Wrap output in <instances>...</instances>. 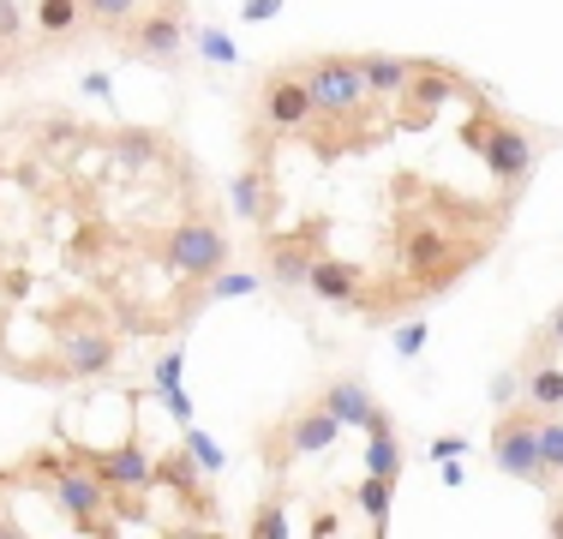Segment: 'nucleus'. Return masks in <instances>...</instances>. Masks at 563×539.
Returning a JSON list of instances; mask_svg holds the SVG:
<instances>
[{"instance_id":"1","label":"nucleus","mask_w":563,"mask_h":539,"mask_svg":"<svg viewBox=\"0 0 563 539\" xmlns=\"http://www.w3.org/2000/svg\"><path fill=\"white\" fill-rule=\"evenodd\" d=\"M336 438H342V420L312 402V408H294V414H282L276 426H264L258 431V455H264L271 474H288L294 462H306V455L336 450Z\"/></svg>"},{"instance_id":"2","label":"nucleus","mask_w":563,"mask_h":539,"mask_svg":"<svg viewBox=\"0 0 563 539\" xmlns=\"http://www.w3.org/2000/svg\"><path fill=\"white\" fill-rule=\"evenodd\" d=\"M492 462H498V474L521 480V485H552L540 468V408L509 402L504 420L492 426Z\"/></svg>"},{"instance_id":"3","label":"nucleus","mask_w":563,"mask_h":539,"mask_svg":"<svg viewBox=\"0 0 563 539\" xmlns=\"http://www.w3.org/2000/svg\"><path fill=\"white\" fill-rule=\"evenodd\" d=\"M114 43L132 54V61L168 66L186 43V0H151V12H132L114 31Z\"/></svg>"},{"instance_id":"4","label":"nucleus","mask_w":563,"mask_h":539,"mask_svg":"<svg viewBox=\"0 0 563 539\" xmlns=\"http://www.w3.org/2000/svg\"><path fill=\"white\" fill-rule=\"evenodd\" d=\"M300 73H306V90H312V108L330 120L372 102L366 78H360V54H312V61H300Z\"/></svg>"},{"instance_id":"5","label":"nucleus","mask_w":563,"mask_h":539,"mask_svg":"<svg viewBox=\"0 0 563 539\" xmlns=\"http://www.w3.org/2000/svg\"><path fill=\"white\" fill-rule=\"evenodd\" d=\"M163 258H168V270H180L186 282H198V288H205V282L228 264V234L210 222V216H186V222L168 228Z\"/></svg>"},{"instance_id":"6","label":"nucleus","mask_w":563,"mask_h":539,"mask_svg":"<svg viewBox=\"0 0 563 539\" xmlns=\"http://www.w3.org/2000/svg\"><path fill=\"white\" fill-rule=\"evenodd\" d=\"M450 97H474V85H467L462 66H450V61H413V78H408V90L396 97V108H401V120H408V127H432L438 108H444Z\"/></svg>"},{"instance_id":"7","label":"nucleus","mask_w":563,"mask_h":539,"mask_svg":"<svg viewBox=\"0 0 563 539\" xmlns=\"http://www.w3.org/2000/svg\"><path fill=\"white\" fill-rule=\"evenodd\" d=\"M55 360H60L66 384H73V377H102V372H114L120 342H114V330H102L97 318H66L60 336H55Z\"/></svg>"},{"instance_id":"8","label":"nucleus","mask_w":563,"mask_h":539,"mask_svg":"<svg viewBox=\"0 0 563 539\" xmlns=\"http://www.w3.org/2000/svg\"><path fill=\"white\" fill-rule=\"evenodd\" d=\"M533 156H540V151H533V132L521 127V120H509V114L492 120V139H486V156H479V162H486V174L504 186V198H516L521 186H528Z\"/></svg>"},{"instance_id":"9","label":"nucleus","mask_w":563,"mask_h":539,"mask_svg":"<svg viewBox=\"0 0 563 539\" xmlns=\"http://www.w3.org/2000/svg\"><path fill=\"white\" fill-rule=\"evenodd\" d=\"M312 114L318 108H312V90H306L300 66H276V73L258 85V127H271L276 139L282 132H300Z\"/></svg>"},{"instance_id":"10","label":"nucleus","mask_w":563,"mask_h":539,"mask_svg":"<svg viewBox=\"0 0 563 539\" xmlns=\"http://www.w3.org/2000/svg\"><path fill=\"white\" fill-rule=\"evenodd\" d=\"M318 240H324L318 228H288V234H271V228H264V276H271L276 288H306Z\"/></svg>"},{"instance_id":"11","label":"nucleus","mask_w":563,"mask_h":539,"mask_svg":"<svg viewBox=\"0 0 563 539\" xmlns=\"http://www.w3.org/2000/svg\"><path fill=\"white\" fill-rule=\"evenodd\" d=\"M85 462L102 474L109 492H151L156 485V462L139 450V443H120V450H85Z\"/></svg>"},{"instance_id":"12","label":"nucleus","mask_w":563,"mask_h":539,"mask_svg":"<svg viewBox=\"0 0 563 539\" xmlns=\"http://www.w3.org/2000/svg\"><path fill=\"white\" fill-rule=\"evenodd\" d=\"M318 408H330L342 426H360V431H372V426L390 420V414H384V402L372 396L360 377H330V384L318 389Z\"/></svg>"},{"instance_id":"13","label":"nucleus","mask_w":563,"mask_h":539,"mask_svg":"<svg viewBox=\"0 0 563 539\" xmlns=\"http://www.w3.org/2000/svg\"><path fill=\"white\" fill-rule=\"evenodd\" d=\"M228 205H234L240 222H258V228H271V216H276V174L264 168V162H252V168H240L234 180H228Z\"/></svg>"},{"instance_id":"14","label":"nucleus","mask_w":563,"mask_h":539,"mask_svg":"<svg viewBox=\"0 0 563 539\" xmlns=\"http://www.w3.org/2000/svg\"><path fill=\"white\" fill-rule=\"evenodd\" d=\"M306 288H312L318 300L347 306V312H354L360 294H366V270H354L347 258H330V252H318V258H312V276H306Z\"/></svg>"},{"instance_id":"15","label":"nucleus","mask_w":563,"mask_h":539,"mask_svg":"<svg viewBox=\"0 0 563 539\" xmlns=\"http://www.w3.org/2000/svg\"><path fill=\"white\" fill-rule=\"evenodd\" d=\"M102 144H109V156L120 162V174H144L151 162L174 156V144L151 127H114V132H102Z\"/></svg>"},{"instance_id":"16","label":"nucleus","mask_w":563,"mask_h":539,"mask_svg":"<svg viewBox=\"0 0 563 539\" xmlns=\"http://www.w3.org/2000/svg\"><path fill=\"white\" fill-rule=\"evenodd\" d=\"M85 0H36V43L43 48H66L78 43V31H85Z\"/></svg>"},{"instance_id":"17","label":"nucleus","mask_w":563,"mask_h":539,"mask_svg":"<svg viewBox=\"0 0 563 539\" xmlns=\"http://www.w3.org/2000/svg\"><path fill=\"white\" fill-rule=\"evenodd\" d=\"M360 78H366L372 102H396L413 78V54H360Z\"/></svg>"},{"instance_id":"18","label":"nucleus","mask_w":563,"mask_h":539,"mask_svg":"<svg viewBox=\"0 0 563 539\" xmlns=\"http://www.w3.org/2000/svg\"><path fill=\"white\" fill-rule=\"evenodd\" d=\"M521 402L540 414H558L563 408V360H540L533 372H521Z\"/></svg>"},{"instance_id":"19","label":"nucleus","mask_w":563,"mask_h":539,"mask_svg":"<svg viewBox=\"0 0 563 539\" xmlns=\"http://www.w3.org/2000/svg\"><path fill=\"white\" fill-rule=\"evenodd\" d=\"M366 474H384V480L401 474V438H396L390 420L366 431Z\"/></svg>"},{"instance_id":"20","label":"nucleus","mask_w":563,"mask_h":539,"mask_svg":"<svg viewBox=\"0 0 563 539\" xmlns=\"http://www.w3.org/2000/svg\"><path fill=\"white\" fill-rule=\"evenodd\" d=\"M390 492H396V480H384V474H366V485L354 492V504L366 509V521H372L378 534L390 528Z\"/></svg>"},{"instance_id":"21","label":"nucleus","mask_w":563,"mask_h":539,"mask_svg":"<svg viewBox=\"0 0 563 539\" xmlns=\"http://www.w3.org/2000/svg\"><path fill=\"white\" fill-rule=\"evenodd\" d=\"M264 276H252V270H217V276L205 282V300H246V294H258Z\"/></svg>"},{"instance_id":"22","label":"nucleus","mask_w":563,"mask_h":539,"mask_svg":"<svg viewBox=\"0 0 563 539\" xmlns=\"http://www.w3.org/2000/svg\"><path fill=\"white\" fill-rule=\"evenodd\" d=\"M180 450H186V455H192V462H198V468H205V474H222V468H228V455H222V443H217V438H210V431H198L192 420H186V426H180Z\"/></svg>"},{"instance_id":"23","label":"nucleus","mask_w":563,"mask_h":539,"mask_svg":"<svg viewBox=\"0 0 563 539\" xmlns=\"http://www.w3.org/2000/svg\"><path fill=\"white\" fill-rule=\"evenodd\" d=\"M540 468H545V480H563V420L558 414H540Z\"/></svg>"},{"instance_id":"24","label":"nucleus","mask_w":563,"mask_h":539,"mask_svg":"<svg viewBox=\"0 0 563 539\" xmlns=\"http://www.w3.org/2000/svg\"><path fill=\"white\" fill-rule=\"evenodd\" d=\"M144 7H151V0H85V19L90 24H102V31H120V24H126L132 19V12H144Z\"/></svg>"},{"instance_id":"25","label":"nucleus","mask_w":563,"mask_h":539,"mask_svg":"<svg viewBox=\"0 0 563 539\" xmlns=\"http://www.w3.org/2000/svg\"><path fill=\"white\" fill-rule=\"evenodd\" d=\"M426 342H432V318H408V323H401V330L390 336V348H396L401 360H420Z\"/></svg>"},{"instance_id":"26","label":"nucleus","mask_w":563,"mask_h":539,"mask_svg":"<svg viewBox=\"0 0 563 539\" xmlns=\"http://www.w3.org/2000/svg\"><path fill=\"white\" fill-rule=\"evenodd\" d=\"M192 36H198V54H205L210 66H240V48L228 43L217 24H205V31H192Z\"/></svg>"},{"instance_id":"27","label":"nucleus","mask_w":563,"mask_h":539,"mask_svg":"<svg viewBox=\"0 0 563 539\" xmlns=\"http://www.w3.org/2000/svg\"><path fill=\"white\" fill-rule=\"evenodd\" d=\"M180 372H186V354H163L156 372H151V389L156 396H163V389H180Z\"/></svg>"},{"instance_id":"28","label":"nucleus","mask_w":563,"mask_h":539,"mask_svg":"<svg viewBox=\"0 0 563 539\" xmlns=\"http://www.w3.org/2000/svg\"><path fill=\"white\" fill-rule=\"evenodd\" d=\"M24 12H19V0H0V43H24Z\"/></svg>"},{"instance_id":"29","label":"nucleus","mask_w":563,"mask_h":539,"mask_svg":"<svg viewBox=\"0 0 563 539\" xmlns=\"http://www.w3.org/2000/svg\"><path fill=\"white\" fill-rule=\"evenodd\" d=\"M516 396H521V372H516V366H504L498 377H492V402H498V408H509Z\"/></svg>"},{"instance_id":"30","label":"nucleus","mask_w":563,"mask_h":539,"mask_svg":"<svg viewBox=\"0 0 563 539\" xmlns=\"http://www.w3.org/2000/svg\"><path fill=\"white\" fill-rule=\"evenodd\" d=\"M282 534H288V521L276 516V504H264V516L252 521V539H282Z\"/></svg>"},{"instance_id":"31","label":"nucleus","mask_w":563,"mask_h":539,"mask_svg":"<svg viewBox=\"0 0 563 539\" xmlns=\"http://www.w3.org/2000/svg\"><path fill=\"white\" fill-rule=\"evenodd\" d=\"M276 12H282V0H246V7H240V19H246V24H271Z\"/></svg>"},{"instance_id":"32","label":"nucleus","mask_w":563,"mask_h":539,"mask_svg":"<svg viewBox=\"0 0 563 539\" xmlns=\"http://www.w3.org/2000/svg\"><path fill=\"white\" fill-rule=\"evenodd\" d=\"M163 402H168V414H174V420H180V426H186V420H192V414H198L186 389H163Z\"/></svg>"},{"instance_id":"33","label":"nucleus","mask_w":563,"mask_h":539,"mask_svg":"<svg viewBox=\"0 0 563 539\" xmlns=\"http://www.w3.org/2000/svg\"><path fill=\"white\" fill-rule=\"evenodd\" d=\"M467 450V438H432V455L444 462V455H462Z\"/></svg>"},{"instance_id":"34","label":"nucleus","mask_w":563,"mask_h":539,"mask_svg":"<svg viewBox=\"0 0 563 539\" xmlns=\"http://www.w3.org/2000/svg\"><path fill=\"white\" fill-rule=\"evenodd\" d=\"M85 90H90V97H102V102L114 97V85H109V78H102V73H90V78H85Z\"/></svg>"},{"instance_id":"35","label":"nucleus","mask_w":563,"mask_h":539,"mask_svg":"<svg viewBox=\"0 0 563 539\" xmlns=\"http://www.w3.org/2000/svg\"><path fill=\"white\" fill-rule=\"evenodd\" d=\"M19 66H24V54H12V43H0V78L19 73Z\"/></svg>"},{"instance_id":"36","label":"nucleus","mask_w":563,"mask_h":539,"mask_svg":"<svg viewBox=\"0 0 563 539\" xmlns=\"http://www.w3.org/2000/svg\"><path fill=\"white\" fill-rule=\"evenodd\" d=\"M462 480H467V468L455 462V455H444V485H462Z\"/></svg>"},{"instance_id":"37","label":"nucleus","mask_w":563,"mask_h":539,"mask_svg":"<svg viewBox=\"0 0 563 539\" xmlns=\"http://www.w3.org/2000/svg\"><path fill=\"white\" fill-rule=\"evenodd\" d=\"M545 330H552V336H558V348H563V306L552 312V323H545Z\"/></svg>"},{"instance_id":"38","label":"nucleus","mask_w":563,"mask_h":539,"mask_svg":"<svg viewBox=\"0 0 563 539\" xmlns=\"http://www.w3.org/2000/svg\"><path fill=\"white\" fill-rule=\"evenodd\" d=\"M558 420H563V408H558Z\"/></svg>"}]
</instances>
